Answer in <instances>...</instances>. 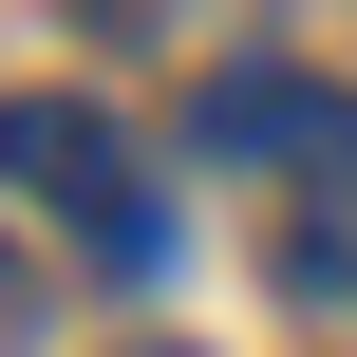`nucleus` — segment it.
Segmentation results:
<instances>
[{"instance_id":"obj_2","label":"nucleus","mask_w":357,"mask_h":357,"mask_svg":"<svg viewBox=\"0 0 357 357\" xmlns=\"http://www.w3.org/2000/svg\"><path fill=\"white\" fill-rule=\"evenodd\" d=\"M282 301H357V188H339V207H301V245H282Z\"/></svg>"},{"instance_id":"obj_3","label":"nucleus","mask_w":357,"mask_h":357,"mask_svg":"<svg viewBox=\"0 0 357 357\" xmlns=\"http://www.w3.org/2000/svg\"><path fill=\"white\" fill-rule=\"evenodd\" d=\"M0 339H19V264H0Z\"/></svg>"},{"instance_id":"obj_1","label":"nucleus","mask_w":357,"mask_h":357,"mask_svg":"<svg viewBox=\"0 0 357 357\" xmlns=\"http://www.w3.org/2000/svg\"><path fill=\"white\" fill-rule=\"evenodd\" d=\"M0 188H19V207H56L113 282H151V264H169V207L132 188V151H113V113H94V94H0Z\"/></svg>"},{"instance_id":"obj_4","label":"nucleus","mask_w":357,"mask_h":357,"mask_svg":"<svg viewBox=\"0 0 357 357\" xmlns=\"http://www.w3.org/2000/svg\"><path fill=\"white\" fill-rule=\"evenodd\" d=\"M132 357H207V339H132Z\"/></svg>"}]
</instances>
